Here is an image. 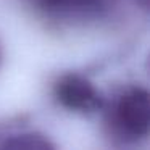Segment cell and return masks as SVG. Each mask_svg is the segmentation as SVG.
<instances>
[{
  "instance_id": "cell-1",
  "label": "cell",
  "mask_w": 150,
  "mask_h": 150,
  "mask_svg": "<svg viewBox=\"0 0 150 150\" xmlns=\"http://www.w3.org/2000/svg\"><path fill=\"white\" fill-rule=\"evenodd\" d=\"M102 110H105V123L111 137L124 144H132L149 136L150 97L144 87H124L110 103L105 102Z\"/></svg>"
},
{
  "instance_id": "cell-4",
  "label": "cell",
  "mask_w": 150,
  "mask_h": 150,
  "mask_svg": "<svg viewBox=\"0 0 150 150\" xmlns=\"http://www.w3.org/2000/svg\"><path fill=\"white\" fill-rule=\"evenodd\" d=\"M2 149H16V150H47L53 149V144L45 136L37 132H21L13 134L4 139L0 144Z\"/></svg>"
},
{
  "instance_id": "cell-5",
  "label": "cell",
  "mask_w": 150,
  "mask_h": 150,
  "mask_svg": "<svg viewBox=\"0 0 150 150\" xmlns=\"http://www.w3.org/2000/svg\"><path fill=\"white\" fill-rule=\"evenodd\" d=\"M0 62H2V52H0Z\"/></svg>"
},
{
  "instance_id": "cell-3",
  "label": "cell",
  "mask_w": 150,
  "mask_h": 150,
  "mask_svg": "<svg viewBox=\"0 0 150 150\" xmlns=\"http://www.w3.org/2000/svg\"><path fill=\"white\" fill-rule=\"evenodd\" d=\"M37 15L47 18H73L91 15L103 7L105 0H23Z\"/></svg>"
},
{
  "instance_id": "cell-2",
  "label": "cell",
  "mask_w": 150,
  "mask_h": 150,
  "mask_svg": "<svg viewBox=\"0 0 150 150\" xmlns=\"http://www.w3.org/2000/svg\"><path fill=\"white\" fill-rule=\"evenodd\" d=\"M53 98L62 108L79 115H92L103 108L105 98L86 76L65 73L53 82Z\"/></svg>"
}]
</instances>
